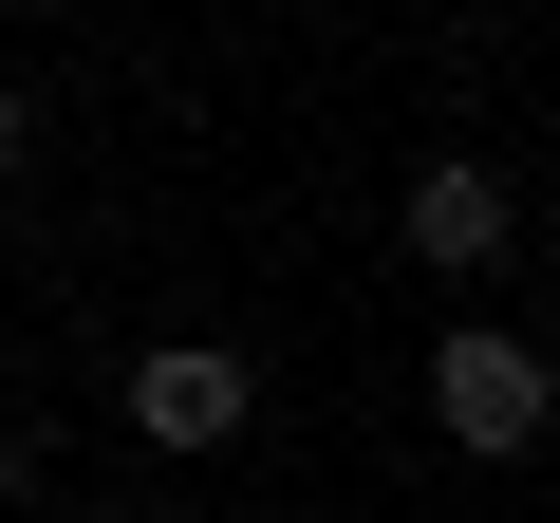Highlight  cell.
<instances>
[{"instance_id":"obj_4","label":"cell","mask_w":560,"mask_h":523,"mask_svg":"<svg viewBox=\"0 0 560 523\" xmlns=\"http://www.w3.org/2000/svg\"><path fill=\"white\" fill-rule=\"evenodd\" d=\"M38 486H57V430H38V411H0V504H38Z\"/></svg>"},{"instance_id":"obj_2","label":"cell","mask_w":560,"mask_h":523,"mask_svg":"<svg viewBox=\"0 0 560 523\" xmlns=\"http://www.w3.org/2000/svg\"><path fill=\"white\" fill-rule=\"evenodd\" d=\"M113 411H131V449L206 467V449H243V430H261V356H243V337H150V356L113 374Z\"/></svg>"},{"instance_id":"obj_3","label":"cell","mask_w":560,"mask_h":523,"mask_svg":"<svg viewBox=\"0 0 560 523\" xmlns=\"http://www.w3.org/2000/svg\"><path fill=\"white\" fill-rule=\"evenodd\" d=\"M393 243H411V281H486V262L523 243V206H504V168H486V150H411Z\"/></svg>"},{"instance_id":"obj_5","label":"cell","mask_w":560,"mask_h":523,"mask_svg":"<svg viewBox=\"0 0 560 523\" xmlns=\"http://www.w3.org/2000/svg\"><path fill=\"white\" fill-rule=\"evenodd\" d=\"M38 131H57V113H38V75H0V187L38 168Z\"/></svg>"},{"instance_id":"obj_7","label":"cell","mask_w":560,"mask_h":523,"mask_svg":"<svg viewBox=\"0 0 560 523\" xmlns=\"http://www.w3.org/2000/svg\"><path fill=\"white\" fill-rule=\"evenodd\" d=\"M57 523H94V504H57Z\"/></svg>"},{"instance_id":"obj_1","label":"cell","mask_w":560,"mask_h":523,"mask_svg":"<svg viewBox=\"0 0 560 523\" xmlns=\"http://www.w3.org/2000/svg\"><path fill=\"white\" fill-rule=\"evenodd\" d=\"M411 374H430V430H448L467 467H523V449L560 430V356H541L523 318H448Z\"/></svg>"},{"instance_id":"obj_6","label":"cell","mask_w":560,"mask_h":523,"mask_svg":"<svg viewBox=\"0 0 560 523\" xmlns=\"http://www.w3.org/2000/svg\"><path fill=\"white\" fill-rule=\"evenodd\" d=\"M20 20H94V0H20Z\"/></svg>"}]
</instances>
